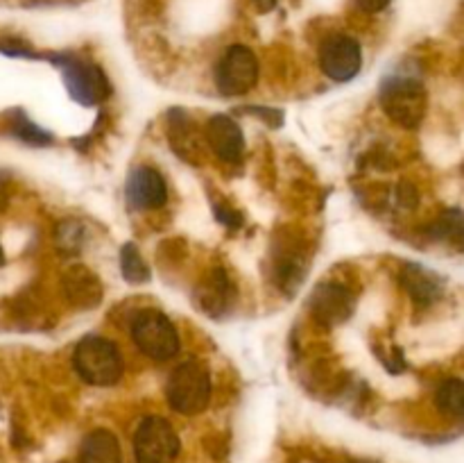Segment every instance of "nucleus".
Wrapping results in <instances>:
<instances>
[{
    "instance_id": "nucleus-1",
    "label": "nucleus",
    "mask_w": 464,
    "mask_h": 463,
    "mask_svg": "<svg viewBox=\"0 0 464 463\" xmlns=\"http://www.w3.org/2000/svg\"><path fill=\"white\" fill-rule=\"evenodd\" d=\"M72 366L91 386H113L125 372L122 352L104 336H84L72 350Z\"/></svg>"
},
{
    "instance_id": "nucleus-2",
    "label": "nucleus",
    "mask_w": 464,
    "mask_h": 463,
    "mask_svg": "<svg viewBox=\"0 0 464 463\" xmlns=\"http://www.w3.org/2000/svg\"><path fill=\"white\" fill-rule=\"evenodd\" d=\"M211 375L202 363L193 361V359L179 363L168 377L166 399L172 411L181 413V416L202 413L211 402Z\"/></svg>"
},
{
    "instance_id": "nucleus-3",
    "label": "nucleus",
    "mask_w": 464,
    "mask_h": 463,
    "mask_svg": "<svg viewBox=\"0 0 464 463\" xmlns=\"http://www.w3.org/2000/svg\"><path fill=\"white\" fill-rule=\"evenodd\" d=\"M381 107L401 127H420L429 107V94L415 77L390 75L381 84Z\"/></svg>"
},
{
    "instance_id": "nucleus-4",
    "label": "nucleus",
    "mask_w": 464,
    "mask_h": 463,
    "mask_svg": "<svg viewBox=\"0 0 464 463\" xmlns=\"http://www.w3.org/2000/svg\"><path fill=\"white\" fill-rule=\"evenodd\" d=\"M48 59L59 66L63 84L75 103L84 107H98L111 94V84L98 64L77 57V54H50Z\"/></svg>"
},
{
    "instance_id": "nucleus-5",
    "label": "nucleus",
    "mask_w": 464,
    "mask_h": 463,
    "mask_svg": "<svg viewBox=\"0 0 464 463\" xmlns=\"http://www.w3.org/2000/svg\"><path fill=\"white\" fill-rule=\"evenodd\" d=\"M131 340L152 361H170L179 354L181 340L175 322L157 309H143L131 320Z\"/></svg>"
},
{
    "instance_id": "nucleus-6",
    "label": "nucleus",
    "mask_w": 464,
    "mask_h": 463,
    "mask_svg": "<svg viewBox=\"0 0 464 463\" xmlns=\"http://www.w3.org/2000/svg\"><path fill=\"white\" fill-rule=\"evenodd\" d=\"M136 463H175L179 457V436L175 427L161 416H148L134 431Z\"/></svg>"
},
{
    "instance_id": "nucleus-7",
    "label": "nucleus",
    "mask_w": 464,
    "mask_h": 463,
    "mask_svg": "<svg viewBox=\"0 0 464 463\" xmlns=\"http://www.w3.org/2000/svg\"><path fill=\"white\" fill-rule=\"evenodd\" d=\"M258 59L247 45H231L225 50L216 66V86L222 95H245L252 91L258 82Z\"/></svg>"
},
{
    "instance_id": "nucleus-8",
    "label": "nucleus",
    "mask_w": 464,
    "mask_h": 463,
    "mask_svg": "<svg viewBox=\"0 0 464 463\" xmlns=\"http://www.w3.org/2000/svg\"><path fill=\"white\" fill-rule=\"evenodd\" d=\"M362 50L356 39L347 34H335L322 44L320 68L334 82H349L361 73Z\"/></svg>"
},
{
    "instance_id": "nucleus-9",
    "label": "nucleus",
    "mask_w": 464,
    "mask_h": 463,
    "mask_svg": "<svg viewBox=\"0 0 464 463\" xmlns=\"http://www.w3.org/2000/svg\"><path fill=\"white\" fill-rule=\"evenodd\" d=\"M168 141L172 153L179 154L188 163H202L207 154L204 130H199L195 118L186 109H170L168 112Z\"/></svg>"
},
{
    "instance_id": "nucleus-10",
    "label": "nucleus",
    "mask_w": 464,
    "mask_h": 463,
    "mask_svg": "<svg viewBox=\"0 0 464 463\" xmlns=\"http://www.w3.org/2000/svg\"><path fill=\"white\" fill-rule=\"evenodd\" d=\"M125 198L134 212H150L166 204L168 184L152 166H136L125 184Z\"/></svg>"
},
{
    "instance_id": "nucleus-11",
    "label": "nucleus",
    "mask_w": 464,
    "mask_h": 463,
    "mask_svg": "<svg viewBox=\"0 0 464 463\" xmlns=\"http://www.w3.org/2000/svg\"><path fill=\"white\" fill-rule=\"evenodd\" d=\"M353 307H356V300H353L352 291L335 281L320 284L311 295L313 318L324 327L343 325L353 313Z\"/></svg>"
},
{
    "instance_id": "nucleus-12",
    "label": "nucleus",
    "mask_w": 464,
    "mask_h": 463,
    "mask_svg": "<svg viewBox=\"0 0 464 463\" xmlns=\"http://www.w3.org/2000/svg\"><path fill=\"white\" fill-rule=\"evenodd\" d=\"M204 141L207 148H211L213 154L225 163H238L245 154L243 130L227 113H216L208 118L204 127Z\"/></svg>"
},
{
    "instance_id": "nucleus-13",
    "label": "nucleus",
    "mask_w": 464,
    "mask_h": 463,
    "mask_svg": "<svg viewBox=\"0 0 464 463\" xmlns=\"http://www.w3.org/2000/svg\"><path fill=\"white\" fill-rule=\"evenodd\" d=\"M62 291L75 309H95L104 298L100 277L86 266H71L62 275Z\"/></svg>"
},
{
    "instance_id": "nucleus-14",
    "label": "nucleus",
    "mask_w": 464,
    "mask_h": 463,
    "mask_svg": "<svg viewBox=\"0 0 464 463\" xmlns=\"http://www.w3.org/2000/svg\"><path fill=\"white\" fill-rule=\"evenodd\" d=\"M401 286L420 307L435 304L444 293V281L433 271L420 263H408L401 271Z\"/></svg>"
},
{
    "instance_id": "nucleus-15",
    "label": "nucleus",
    "mask_w": 464,
    "mask_h": 463,
    "mask_svg": "<svg viewBox=\"0 0 464 463\" xmlns=\"http://www.w3.org/2000/svg\"><path fill=\"white\" fill-rule=\"evenodd\" d=\"M80 463H122L121 440L109 429H93L80 445Z\"/></svg>"
},
{
    "instance_id": "nucleus-16",
    "label": "nucleus",
    "mask_w": 464,
    "mask_h": 463,
    "mask_svg": "<svg viewBox=\"0 0 464 463\" xmlns=\"http://www.w3.org/2000/svg\"><path fill=\"white\" fill-rule=\"evenodd\" d=\"M231 293H234V289H231L229 277L225 275V271L218 268V271H213L211 275L207 277V281L198 289V302L208 316L218 318L227 311V307H229Z\"/></svg>"
},
{
    "instance_id": "nucleus-17",
    "label": "nucleus",
    "mask_w": 464,
    "mask_h": 463,
    "mask_svg": "<svg viewBox=\"0 0 464 463\" xmlns=\"http://www.w3.org/2000/svg\"><path fill=\"white\" fill-rule=\"evenodd\" d=\"M9 130L16 139H21L23 143H30V145H48L53 143V134L45 130H41L34 121L25 116V112L21 109H14L9 113Z\"/></svg>"
},
{
    "instance_id": "nucleus-18",
    "label": "nucleus",
    "mask_w": 464,
    "mask_h": 463,
    "mask_svg": "<svg viewBox=\"0 0 464 463\" xmlns=\"http://www.w3.org/2000/svg\"><path fill=\"white\" fill-rule=\"evenodd\" d=\"M435 404L442 413L451 418H462L464 413V384L458 377L442 381V386L435 393Z\"/></svg>"
},
{
    "instance_id": "nucleus-19",
    "label": "nucleus",
    "mask_w": 464,
    "mask_h": 463,
    "mask_svg": "<svg viewBox=\"0 0 464 463\" xmlns=\"http://www.w3.org/2000/svg\"><path fill=\"white\" fill-rule=\"evenodd\" d=\"M121 272L127 281L131 284H143V281L150 280V268L148 263L143 261L140 252L136 250L134 243L122 245L121 250Z\"/></svg>"
},
{
    "instance_id": "nucleus-20",
    "label": "nucleus",
    "mask_w": 464,
    "mask_h": 463,
    "mask_svg": "<svg viewBox=\"0 0 464 463\" xmlns=\"http://www.w3.org/2000/svg\"><path fill=\"white\" fill-rule=\"evenodd\" d=\"M86 241V230L77 221H66L57 227V243L63 252H80Z\"/></svg>"
},
{
    "instance_id": "nucleus-21",
    "label": "nucleus",
    "mask_w": 464,
    "mask_h": 463,
    "mask_svg": "<svg viewBox=\"0 0 464 463\" xmlns=\"http://www.w3.org/2000/svg\"><path fill=\"white\" fill-rule=\"evenodd\" d=\"M433 236H438V239H456V243H460L462 239V216L460 212H447L442 216V221L435 225V232Z\"/></svg>"
},
{
    "instance_id": "nucleus-22",
    "label": "nucleus",
    "mask_w": 464,
    "mask_h": 463,
    "mask_svg": "<svg viewBox=\"0 0 464 463\" xmlns=\"http://www.w3.org/2000/svg\"><path fill=\"white\" fill-rule=\"evenodd\" d=\"M0 53L12 54V57H32V59L39 57L34 50L27 48V45H23V44H18V41H3V44H0Z\"/></svg>"
},
{
    "instance_id": "nucleus-23",
    "label": "nucleus",
    "mask_w": 464,
    "mask_h": 463,
    "mask_svg": "<svg viewBox=\"0 0 464 463\" xmlns=\"http://www.w3.org/2000/svg\"><path fill=\"white\" fill-rule=\"evenodd\" d=\"M358 9L367 14H376V12H383L385 7L390 5V0H353Z\"/></svg>"
},
{
    "instance_id": "nucleus-24",
    "label": "nucleus",
    "mask_w": 464,
    "mask_h": 463,
    "mask_svg": "<svg viewBox=\"0 0 464 463\" xmlns=\"http://www.w3.org/2000/svg\"><path fill=\"white\" fill-rule=\"evenodd\" d=\"M5 204H7V175L0 172V212L5 209Z\"/></svg>"
},
{
    "instance_id": "nucleus-25",
    "label": "nucleus",
    "mask_w": 464,
    "mask_h": 463,
    "mask_svg": "<svg viewBox=\"0 0 464 463\" xmlns=\"http://www.w3.org/2000/svg\"><path fill=\"white\" fill-rule=\"evenodd\" d=\"M5 263V252H3V245H0V266Z\"/></svg>"
}]
</instances>
